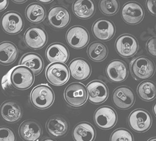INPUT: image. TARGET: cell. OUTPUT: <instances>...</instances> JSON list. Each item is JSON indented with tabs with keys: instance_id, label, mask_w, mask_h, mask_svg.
Instances as JSON below:
<instances>
[{
	"instance_id": "6da1fadb",
	"label": "cell",
	"mask_w": 156,
	"mask_h": 141,
	"mask_svg": "<svg viewBox=\"0 0 156 141\" xmlns=\"http://www.w3.org/2000/svg\"><path fill=\"white\" fill-rule=\"evenodd\" d=\"M10 71V81L14 88L25 90L31 88L34 83V73L29 68L19 65L12 68Z\"/></svg>"
},
{
	"instance_id": "7a4b0ae2",
	"label": "cell",
	"mask_w": 156,
	"mask_h": 141,
	"mask_svg": "<svg viewBox=\"0 0 156 141\" xmlns=\"http://www.w3.org/2000/svg\"><path fill=\"white\" fill-rule=\"evenodd\" d=\"M55 100L53 90L47 84L36 86L30 94V101L37 109H45L53 105Z\"/></svg>"
},
{
	"instance_id": "3957f363",
	"label": "cell",
	"mask_w": 156,
	"mask_h": 141,
	"mask_svg": "<svg viewBox=\"0 0 156 141\" xmlns=\"http://www.w3.org/2000/svg\"><path fill=\"white\" fill-rule=\"evenodd\" d=\"M130 71L134 79L137 81H144L151 78L155 71L153 61L146 56H138L130 64Z\"/></svg>"
},
{
	"instance_id": "277c9868",
	"label": "cell",
	"mask_w": 156,
	"mask_h": 141,
	"mask_svg": "<svg viewBox=\"0 0 156 141\" xmlns=\"http://www.w3.org/2000/svg\"><path fill=\"white\" fill-rule=\"evenodd\" d=\"M64 97L71 107H81L88 99L87 88L81 83H73L65 90Z\"/></svg>"
},
{
	"instance_id": "5b68a950",
	"label": "cell",
	"mask_w": 156,
	"mask_h": 141,
	"mask_svg": "<svg viewBox=\"0 0 156 141\" xmlns=\"http://www.w3.org/2000/svg\"><path fill=\"white\" fill-rule=\"evenodd\" d=\"M45 77L53 86H61L70 79V71L64 63H52L45 70Z\"/></svg>"
},
{
	"instance_id": "8992f818",
	"label": "cell",
	"mask_w": 156,
	"mask_h": 141,
	"mask_svg": "<svg viewBox=\"0 0 156 141\" xmlns=\"http://www.w3.org/2000/svg\"><path fill=\"white\" fill-rule=\"evenodd\" d=\"M153 119L148 111L137 109L131 112L128 117V123L133 131L137 133H144L152 126Z\"/></svg>"
},
{
	"instance_id": "52a82bcc",
	"label": "cell",
	"mask_w": 156,
	"mask_h": 141,
	"mask_svg": "<svg viewBox=\"0 0 156 141\" xmlns=\"http://www.w3.org/2000/svg\"><path fill=\"white\" fill-rule=\"evenodd\" d=\"M23 41L29 48L38 50L46 45L48 41L47 32L41 27H31L23 35Z\"/></svg>"
},
{
	"instance_id": "ba28073f",
	"label": "cell",
	"mask_w": 156,
	"mask_h": 141,
	"mask_svg": "<svg viewBox=\"0 0 156 141\" xmlns=\"http://www.w3.org/2000/svg\"><path fill=\"white\" fill-rule=\"evenodd\" d=\"M116 112L113 108L109 106L99 107L94 112V121L95 124L104 130H109L116 124Z\"/></svg>"
},
{
	"instance_id": "9c48e42d",
	"label": "cell",
	"mask_w": 156,
	"mask_h": 141,
	"mask_svg": "<svg viewBox=\"0 0 156 141\" xmlns=\"http://www.w3.org/2000/svg\"><path fill=\"white\" fill-rule=\"evenodd\" d=\"M138 42L135 37L129 34H123L116 39L115 48L117 53L124 58L131 57L137 53Z\"/></svg>"
},
{
	"instance_id": "30bf717a",
	"label": "cell",
	"mask_w": 156,
	"mask_h": 141,
	"mask_svg": "<svg viewBox=\"0 0 156 141\" xmlns=\"http://www.w3.org/2000/svg\"><path fill=\"white\" fill-rule=\"evenodd\" d=\"M48 22L54 29L61 30L67 27L70 22L69 11L62 6H53L48 14Z\"/></svg>"
},
{
	"instance_id": "8fae6325",
	"label": "cell",
	"mask_w": 156,
	"mask_h": 141,
	"mask_svg": "<svg viewBox=\"0 0 156 141\" xmlns=\"http://www.w3.org/2000/svg\"><path fill=\"white\" fill-rule=\"evenodd\" d=\"M68 44L74 49H80L86 47L90 42V35L87 30L81 25L71 27L66 33Z\"/></svg>"
},
{
	"instance_id": "7c38bea8",
	"label": "cell",
	"mask_w": 156,
	"mask_h": 141,
	"mask_svg": "<svg viewBox=\"0 0 156 141\" xmlns=\"http://www.w3.org/2000/svg\"><path fill=\"white\" fill-rule=\"evenodd\" d=\"M1 26L4 31L7 34L16 35L23 30L24 21L19 13L8 12L2 17Z\"/></svg>"
},
{
	"instance_id": "4fadbf2b",
	"label": "cell",
	"mask_w": 156,
	"mask_h": 141,
	"mask_svg": "<svg viewBox=\"0 0 156 141\" xmlns=\"http://www.w3.org/2000/svg\"><path fill=\"white\" fill-rule=\"evenodd\" d=\"M135 99L133 90L127 86H120L115 89L112 96L114 105L121 110L128 109L133 107Z\"/></svg>"
},
{
	"instance_id": "5bb4252c",
	"label": "cell",
	"mask_w": 156,
	"mask_h": 141,
	"mask_svg": "<svg viewBox=\"0 0 156 141\" xmlns=\"http://www.w3.org/2000/svg\"><path fill=\"white\" fill-rule=\"evenodd\" d=\"M121 17L128 24H138L141 22L144 17V7L136 2H127L123 6Z\"/></svg>"
},
{
	"instance_id": "9a60e30c",
	"label": "cell",
	"mask_w": 156,
	"mask_h": 141,
	"mask_svg": "<svg viewBox=\"0 0 156 141\" xmlns=\"http://www.w3.org/2000/svg\"><path fill=\"white\" fill-rule=\"evenodd\" d=\"M88 99L94 105H100L105 102L109 97V90L104 82L92 81L87 86Z\"/></svg>"
},
{
	"instance_id": "2e32d148",
	"label": "cell",
	"mask_w": 156,
	"mask_h": 141,
	"mask_svg": "<svg viewBox=\"0 0 156 141\" xmlns=\"http://www.w3.org/2000/svg\"><path fill=\"white\" fill-rule=\"evenodd\" d=\"M92 33L98 40L106 42L113 38L116 32V28L112 21L106 18L98 19L92 28Z\"/></svg>"
},
{
	"instance_id": "e0dca14e",
	"label": "cell",
	"mask_w": 156,
	"mask_h": 141,
	"mask_svg": "<svg viewBox=\"0 0 156 141\" xmlns=\"http://www.w3.org/2000/svg\"><path fill=\"white\" fill-rule=\"evenodd\" d=\"M106 74L110 81L121 83L127 79L129 74L126 64L121 60L112 61L106 68Z\"/></svg>"
},
{
	"instance_id": "ac0fdd59",
	"label": "cell",
	"mask_w": 156,
	"mask_h": 141,
	"mask_svg": "<svg viewBox=\"0 0 156 141\" xmlns=\"http://www.w3.org/2000/svg\"><path fill=\"white\" fill-rule=\"evenodd\" d=\"M19 133L23 141H38L42 136V129L37 121L29 119L20 125Z\"/></svg>"
},
{
	"instance_id": "d6986e66",
	"label": "cell",
	"mask_w": 156,
	"mask_h": 141,
	"mask_svg": "<svg viewBox=\"0 0 156 141\" xmlns=\"http://www.w3.org/2000/svg\"><path fill=\"white\" fill-rule=\"evenodd\" d=\"M69 71L73 79L77 81H85L92 73L90 64L84 59L77 58L72 60L69 64Z\"/></svg>"
},
{
	"instance_id": "ffe728a7",
	"label": "cell",
	"mask_w": 156,
	"mask_h": 141,
	"mask_svg": "<svg viewBox=\"0 0 156 141\" xmlns=\"http://www.w3.org/2000/svg\"><path fill=\"white\" fill-rule=\"evenodd\" d=\"M70 54L66 46L62 43L55 42L49 45L45 51V57L50 63H66L68 60Z\"/></svg>"
},
{
	"instance_id": "44dd1931",
	"label": "cell",
	"mask_w": 156,
	"mask_h": 141,
	"mask_svg": "<svg viewBox=\"0 0 156 141\" xmlns=\"http://www.w3.org/2000/svg\"><path fill=\"white\" fill-rule=\"evenodd\" d=\"M2 117L8 123H16L21 119L23 111L18 104L13 101H6L1 106Z\"/></svg>"
},
{
	"instance_id": "7402d4cb",
	"label": "cell",
	"mask_w": 156,
	"mask_h": 141,
	"mask_svg": "<svg viewBox=\"0 0 156 141\" xmlns=\"http://www.w3.org/2000/svg\"><path fill=\"white\" fill-rule=\"evenodd\" d=\"M48 133L53 137H60L68 133L69 124L66 119L60 116H53L46 123Z\"/></svg>"
},
{
	"instance_id": "603a6c76",
	"label": "cell",
	"mask_w": 156,
	"mask_h": 141,
	"mask_svg": "<svg viewBox=\"0 0 156 141\" xmlns=\"http://www.w3.org/2000/svg\"><path fill=\"white\" fill-rule=\"evenodd\" d=\"M73 137L75 141H94L96 130L90 123L80 122L74 128Z\"/></svg>"
},
{
	"instance_id": "cb8c5ba5",
	"label": "cell",
	"mask_w": 156,
	"mask_h": 141,
	"mask_svg": "<svg viewBox=\"0 0 156 141\" xmlns=\"http://www.w3.org/2000/svg\"><path fill=\"white\" fill-rule=\"evenodd\" d=\"M74 14L80 19H87L93 16L96 11L93 0H76L73 5Z\"/></svg>"
},
{
	"instance_id": "d4e9b609",
	"label": "cell",
	"mask_w": 156,
	"mask_h": 141,
	"mask_svg": "<svg viewBox=\"0 0 156 141\" xmlns=\"http://www.w3.org/2000/svg\"><path fill=\"white\" fill-rule=\"evenodd\" d=\"M18 55V49L14 43L9 41L0 43V64H12L16 60Z\"/></svg>"
},
{
	"instance_id": "484cf974",
	"label": "cell",
	"mask_w": 156,
	"mask_h": 141,
	"mask_svg": "<svg viewBox=\"0 0 156 141\" xmlns=\"http://www.w3.org/2000/svg\"><path fill=\"white\" fill-rule=\"evenodd\" d=\"M19 65L27 66L33 71L35 75H38L43 69V60L38 54L29 52L25 54L21 57Z\"/></svg>"
},
{
	"instance_id": "4316f807",
	"label": "cell",
	"mask_w": 156,
	"mask_h": 141,
	"mask_svg": "<svg viewBox=\"0 0 156 141\" xmlns=\"http://www.w3.org/2000/svg\"><path fill=\"white\" fill-rule=\"evenodd\" d=\"M26 17L31 23H39L43 22L46 16L44 6L38 3H32L26 8Z\"/></svg>"
},
{
	"instance_id": "83f0119b",
	"label": "cell",
	"mask_w": 156,
	"mask_h": 141,
	"mask_svg": "<svg viewBox=\"0 0 156 141\" xmlns=\"http://www.w3.org/2000/svg\"><path fill=\"white\" fill-rule=\"evenodd\" d=\"M87 55L94 62H102L108 55V48L104 43L94 42L91 43L87 48Z\"/></svg>"
},
{
	"instance_id": "f1b7e54d",
	"label": "cell",
	"mask_w": 156,
	"mask_h": 141,
	"mask_svg": "<svg viewBox=\"0 0 156 141\" xmlns=\"http://www.w3.org/2000/svg\"><path fill=\"white\" fill-rule=\"evenodd\" d=\"M138 96L143 100L150 102L156 98V85L151 81H145L138 85L137 88Z\"/></svg>"
},
{
	"instance_id": "f546056e",
	"label": "cell",
	"mask_w": 156,
	"mask_h": 141,
	"mask_svg": "<svg viewBox=\"0 0 156 141\" xmlns=\"http://www.w3.org/2000/svg\"><path fill=\"white\" fill-rule=\"evenodd\" d=\"M119 6L118 0H100L99 3L101 12L109 16L115 15L119 12Z\"/></svg>"
},
{
	"instance_id": "4dcf8cb0",
	"label": "cell",
	"mask_w": 156,
	"mask_h": 141,
	"mask_svg": "<svg viewBox=\"0 0 156 141\" xmlns=\"http://www.w3.org/2000/svg\"><path fill=\"white\" fill-rule=\"evenodd\" d=\"M110 141H134V138L129 130L118 129L112 133Z\"/></svg>"
},
{
	"instance_id": "1f68e13d",
	"label": "cell",
	"mask_w": 156,
	"mask_h": 141,
	"mask_svg": "<svg viewBox=\"0 0 156 141\" xmlns=\"http://www.w3.org/2000/svg\"><path fill=\"white\" fill-rule=\"evenodd\" d=\"M16 140V136L12 129L5 126L0 127V141Z\"/></svg>"
},
{
	"instance_id": "d6a6232c",
	"label": "cell",
	"mask_w": 156,
	"mask_h": 141,
	"mask_svg": "<svg viewBox=\"0 0 156 141\" xmlns=\"http://www.w3.org/2000/svg\"><path fill=\"white\" fill-rule=\"evenodd\" d=\"M146 49L151 56L156 57V36L148 40L146 43Z\"/></svg>"
},
{
	"instance_id": "836d02e7",
	"label": "cell",
	"mask_w": 156,
	"mask_h": 141,
	"mask_svg": "<svg viewBox=\"0 0 156 141\" xmlns=\"http://www.w3.org/2000/svg\"><path fill=\"white\" fill-rule=\"evenodd\" d=\"M146 5L149 13L156 16V0H147Z\"/></svg>"
},
{
	"instance_id": "e575fe53",
	"label": "cell",
	"mask_w": 156,
	"mask_h": 141,
	"mask_svg": "<svg viewBox=\"0 0 156 141\" xmlns=\"http://www.w3.org/2000/svg\"><path fill=\"white\" fill-rule=\"evenodd\" d=\"M2 86L3 90H7L8 88H12V83L10 81V71L6 73L4 76L2 78Z\"/></svg>"
},
{
	"instance_id": "d590c367",
	"label": "cell",
	"mask_w": 156,
	"mask_h": 141,
	"mask_svg": "<svg viewBox=\"0 0 156 141\" xmlns=\"http://www.w3.org/2000/svg\"><path fill=\"white\" fill-rule=\"evenodd\" d=\"M9 0H0V12L6 9L8 6Z\"/></svg>"
},
{
	"instance_id": "8d00e7d4",
	"label": "cell",
	"mask_w": 156,
	"mask_h": 141,
	"mask_svg": "<svg viewBox=\"0 0 156 141\" xmlns=\"http://www.w3.org/2000/svg\"><path fill=\"white\" fill-rule=\"evenodd\" d=\"M40 3H43V4H49V3H51L53 1V0H37Z\"/></svg>"
},
{
	"instance_id": "74e56055",
	"label": "cell",
	"mask_w": 156,
	"mask_h": 141,
	"mask_svg": "<svg viewBox=\"0 0 156 141\" xmlns=\"http://www.w3.org/2000/svg\"><path fill=\"white\" fill-rule=\"evenodd\" d=\"M13 2L16 4H23L27 1V0H12Z\"/></svg>"
},
{
	"instance_id": "f35d334b",
	"label": "cell",
	"mask_w": 156,
	"mask_h": 141,
	"mask_svg": "<svg viewBox=\"0 0 156 141\" xmlns=\"http://www.w3.org/2000/svg\"><path fill=\"white\" fill-rule=\"evenodd\" d=\"M41 141H56L55 139H53V138H45L41 140Z\"/></svg>"
},
{
	"instance_id": "ab89813d",
	"label": "cell",
	"mask_w": 156,
	"mask_h": 141,
	"mask_svg": "<svg viewBox=\"0 0 156 141\" xmlns=\"http://www.w3.org/2000/svg\"><path fill=\"white\" fill-rule=\"evenodd\" d=\"M153 114H154V115L156 117V102L155 103L154 106H153Z\"/></svg>"
},
{
	"instance_id": "60d3db41",
	"label": "cell",
	"mask_w": 156,
	"mask_h": 141,
	"mask_svg": "<svg viewBox=\"0 0 156 141\" xmlns=\"http://www.w3.org/2000/svg\"><path fill=\"white\" fill-rule=\"evenodd\" d=\"M148 141H156V137L154 138H151L149 139Z\"/></svg>"
}]
</instances>
